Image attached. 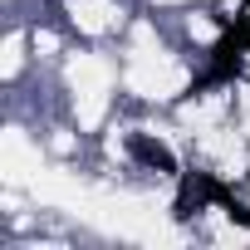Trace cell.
Segmentation results:
<instances>
[{"instance_id": "7a4b0ae2", "label": "cell", "mask_w": 250, "mask_h": 250, "mask_svg": "<svg viewBox=\"0 0 250 250\" xmlns=\"http://www.w3.org/2000/svg\"><path fill=\"white\" fill-rule=\"evenodd\" d=\"M128 152L143 162V167H152V172H162V177H177V157L157 143V138H147V133H133L128 138Z\"/></svg>"}, {"instance_id": "3957f363", "label": "cell", "mask_w": 250, "mask_h": 250, "mask_svg": "<svg viewBox=\"0 0 250 250\" xmlns=\"http://www.w3.org/2000/svg\"><path fill=\"white\" fill-rule=\"evenodd\" d=\"M216 206H221V211H226V216H230L235 226H245V230H250V206H245V201H235V196H230L226 187H221V196H216Z\"/></svg>"}, {"instance_id": "6da1fadb", "label": "cell", "mask_w": 250, "mask_h": 250, "mask_svg": "<svg viewBox=\"0 0 250 250\" xmlns=\"http://www.w3.org/2000/svg\"><path fill=\"white\" fill-rule=\"evenodd\" d=\"M245 49H250V0H245V10L235 15V25H226V35L216 40V49H211V69L187 88V93H196V88H211V83H230L235 74H240V59H245Z\"/></svg>"}]
</instances>
